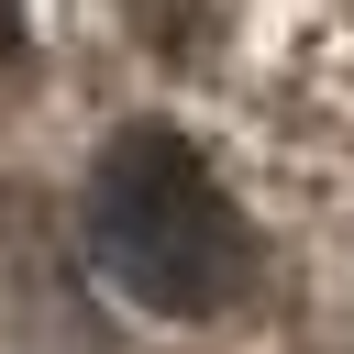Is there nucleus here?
I'll list each match as a JSON object with an SVG mask.
<instances>
[{"label": "nucleus", "mask_w": 354, "mask_h": 354, "mask_svg": "<svg viewBox=\"0 0 354 354\" xmlns=\"http://www.w3.org/2000/svg\"><path fill=\"white\" fill-rule=\"evenodd\" d=\"M88 254L155 321H210L254 277V232H243L232 188L166 122H133V133L100 144V166H88Z\"/></svg>", "instance_id": "f257e3e1"}, {"label": "nucleus", "mask_w": 354, "mask_h": 354, "mask_svg": "<svg viewBox=\"0 0 354 354\" xmlns=\"http://www.w3.org/2000/svg\"><path fill=\"white\" fill-rule=\"evenodd\" d=\"M33 55V33H22V0H0V66H22Z\"/></svg>", "instance_id": "f03ea898"}]
</instances>
